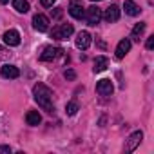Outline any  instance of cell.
Returning <instances> with one entry per match:
<instances>
[{
  "label": "cell",
  "instance_id": "1",
  "mask_svg": "<svg viewBox=\"0 0 154 154\" xmlns=\"http://www.w3.org/2000/svg\"><path fill=\"white\" fill-rule=\"evenodd\" d=\"M33 96H35V102L47 112H53L54 111V103H53V93L47 85L44 84H36L33 87Z\"/></svg>",
  "mask_w": 154,
  "mask_h": 154
},
{
  "label": "cell",
  "instance_id": "2",
  "mask_svg": "<svg viewBox=\"0 0 154 154\" xmlns=\"http://www.w3.org/2000/svg\"><path fill=\"white\" fill-rule=\"evenodd\" d=\"M72 31H74L72 24H60V26H56L53 29L51 38H54V40H67L72 35Z\"/></svg>",
  "mask_w": 154,
  "mask_h": 154
},
{
  "label": "cell",
  "instance_id": "3",
  "mask_svg": "<svg viewBox=\"0 0 154 154\" xmlns=\"http://www.w3.org/2000/svg\"><path fill=\"white\" fill-rule=\"evenodd\" d=\"M84 18L87 20L89 26H96V24H100V20H102V9H100L98 6H91V8L85 9Z\"/></svg>",
  "mask_w": 154,
  "mask_h": 154
},
{
  "label": "cell",
  "instance_id": "4",
  "mask_svg": "<svg viewBox=\"0 0 154 154\" xmlns=\"http://www.w3.org/2000/svg\"><path fill=\"white\" fill-rule=\"evenodd\" d=\"M141 140H143V132L141 131H134L131 136H129V140H127V143H125V152H132V150H136V147L141 143Z\"/></svg>",
  "mask_w": 154,
  "mask_h": 154
},
{
  "label": "cell",
  "instance_id": "5",
  "mask_svg": "<svg viewBox=\"0 0 154 154\" xmlns=\"http://www.w3.org/2000/svg\"><path fill=\"white\" fill-rule=\"evenodd\" d=\"M102 18H105V22H109V24L118 22V18H120V6L118 4H111L105 9V13L102 15Z\"/></svg>",
  "mask_w": 154,
  "mask_h": 154
},
{
  "label": "cell",
  "instance_id": "6",
  "mask_svg": "<svg viewBox=\"0 0 154 154\" xmlns=\"http://www.w3.org/2000/svg\"><path fill=\"white\" fill-rule=\"evenodd\" d=\"M112 91H114V87H112V82L109 78H103V80H100L96 84V93L100 96H111Z\"/></svg>",
  "mask_w": 154,
  "mask_h": 154
},
{
  "label": "cell",
  "instance_id": "7",
  "mask_svg": "<svg viewBox=\"0 0 154 154\" xmlns=\"http://www.w3.org/2000/svg\"><path fill=\"white\" fill-rule=\"evenodd\" d=\"M62 49L60 47H45L44 49V53L40 54V60L42 62H53V60H56L58 56H62Z\"/></svg>",
  "mask_w": 154,
  "mask_h": 154
},
{
  "label": "cell",
  "instance_id": "8",
  "mask_svg": "<svg viewBox=\"0 0 154 154\" xmlns=\"http://www.w3.org/2000/svg\"><path fill=\"white\" fill-rule=\"evenodd\" d=\"M33 27H35L36 31H40V33L47 31V29H49V18H47L45 15H35V17H33Z\"/></svg>",
  "mask_w": 154,
  "mask_h": 154
},
{
  "label": "cell",
  "instance_id": "9",
  "mask_svg": "<svg viewBox=\"0 0 154 154\" xmlns=\"http://www.w3.org/2000/svg\"><path fill=\"white\" fill-rule=\"evenodd\" d=\"M4 42H6L8 45H13V47L20 45V33H18L17 29L6 31V33H4Z\"/></svg>",
  "mask_w": 154,
  "mask_h": 154
},
{
  "label": "cell",
  "instance_id": "10",
  "mask_svg": "<svg viewBox=\"0 0 154 154\" xmlns=\"http://www.w3.org/2000/svg\"><path fill=\"white\" fill-rule=\"evenodd\" d=\"M89 45H91V35H89L87 31H80L78 36H76V47L85 51Z\"/></svg>",
  "mask_w": 154,
  "mask_h": 154
},
{
  "label": "cell",
  "instance_id": "11",
  "mask_svg": "<svg viewBox=\"0 0 154 154\" xmlns=\"http://www.w3.org/2000/svg\"><path fill=\"white\" fill-rule=\"evenodd\" d=\"M0 74H2L4 78L15 80V78H18V76H20V71H18V67H15V65H4L2 69H0Z\"/></svg>",
  "mask_w": 154,
  "mask_h": 154
},
{
  "label": "cell",
  "instance_id": "12",
  "mask_svg": "<svg viewBox=\"0 0 154 154\" xmlns=\"http://www.w3.org/2000/svg\"><path fill=\"white\" fill-rule=\"evenodd\" d=\"M129 51H131V40H129V38L120 40V44H118V47H116V58L122 60Z\"/></svg>",
  "mask_w": 154,
  "mask_h": 154
},
{
  "label": "cell",
  "instance_id": "13",
  "mask_svg": "<svg viewBox=\"0 0 154 154\" xmlns=\"http://www.w3.org/2000/svg\"><path fill=\"white\" fill-rule=\"evenodd\" d=\"M69 13H71V17H72V18L82 20V18H84V15H85V9H84L82 6H78L76 2H72V4L69 6Z\"/></svg>",
  "mask_w": 154,
  "mask_h": 154
},
{
  "label": "cell",
  "instance_id": "14",
  "mask_svg": "<svg viewBox=\"0 0 154 154\" xmlns=\"http://www.w3.org/2000/svg\"><path fill=\"white\" fill-rule=\"evenodd\" d=\"M26 122H27V125L36 127V125H40L42 116H40V112H38V111H29V112L26 114Z\"/></svg>",
  "mask_w": 154,
  "mask_h": 154
},
{
  "label": "cell",
  "instance_id": "15",
  "mask_svg": "<svg viewBox=\"0 0 154 154\" xmlns=\"http://www.w3.org/2000/svg\"><path fill=\"white\" fill-rule=\"evenodd\" d=\"M123 9H125V13L129 15V17H136V15H140V8L132 2V0H125V4H123Z\"/></svg>",
  "mask_w": 154,
  "mask_h": 154
},
{
  "label": "cell",
  "instance_id": "16",
  "mask_svg": "<svg viewBox=\"0 0 154 154\" xmlns=\"http://www.w3.org/2000/svg\"><path fill=\"white\" fill-rule=\"evenodd\" d=\"M107 65H109V60H107L105 56H98V58L94 60V67H93V71H94V72H102V71L107 69Z\"/></svg>",
  "mask_w": 154,
  "mask_h": 154
},
{
  "label": "cell",
  "instance_id": "17",
  "mask_svg": "<svg viewBox=\"0 0 154 154\" xmlns=\"http://www.w3.org/2000/svg\"><path fill=\"white\" fill-rule=\"evenodd\" d=\"M13 8L18 13H27L29 11V2L27 0H13Z\"/></svg>",
  "mask_w": 154,
  "mask_h": 154
},
{
  "label": "cell",
  "instance_id": "18",
  "mask_svg": "<svg viewBox=\"0 0 154 154\" xmlns=\"http://www.w3.org/2000/svg\"><path fill=\"white\" fill-rule=\"evenodd\" d=\"M143 31H145V22L136 24V26H134V29H132V40L140 42V36L143 35Z\"/></svg>",
  "mask_w": 154,
  "mask_h": 154
},
{
  "label": "cell",
  "instance_id": "19",
  "mask_svg": "<svg viewBox=\"0 0 154 154\" xmlns=\"http://www.w3.org/2000/svg\"><path fill=\"white\" fill-rule=\"evenodd\" d=\"M76 111H78V103H76V102H69V103L65 105V112H67L69 116L76 114Z\"/></svg>",
  "mask_w": 154,
  "mask_h": 154
},
{
  "label": "cell",
  "instance_id": "20",
  "mask_svg": "<svg viewBox=\"0 0 154 154\" xmlns=\"http://www.w3.org/2000/svg\"><path fill=\"white\" fill-rule=\"evenodd\" d=\"M63 76H65L67 80H74V78H76V72H74L72 69H67V71L63 72Z\"/></svg>",
  "mask_w": 154,
  "mask_h": 154
},
{
  "label": "cell",
  "instance_id": "21",
  "mask_svg": "<svg viewBox=\"0 0 154 154\" xmlns=\"http://www.w3.org/2000/svg\"><path fill=\"white\" fill-rule=\"evenodd\" d=\"M9 152H11L9 145H0V154H9Z\"/></svg>",
  "mask_w": 154,
  "mask_h": 154
},
{
  "label": "cell",
  "instance_id": "22",
  "mask_svg": "<svg viewBox=\"0 0 154 154\" xmlns=\"http://www.w3.org/2000/svg\"><path fill=\"white\" fill-rule=\"evenodd\" d=\"M54 2H56V0H40V4H42L44 8H51Z\"/></svg>",
  "mask_w": 154,
  "mask_h": 154
},
{
  "label": "cell",
  "instance_id": "23",
  "mask_svg": "<svg viewBox=\"0 0 154 154\" xmlns=\"http://www.w3.org/2000/svg\"><path fill=\"white\" fill-rule=\"evenodd\" d=\"M145 45H147V49H152V47H154V36H149Z\"/></svg>",
  "mask_w": 154,
  "mask_h": 154
},
{
  "label": "cell",
  "instance_id": "24",
  "mask_svg": "<svg viewBox=\"0 0 154 154\" xmlns=\"http://www.w3.org/2000/svg\"><path fill=\"white\" fill-rule=\"evenodd\" d=\"M53 17H54V18H60V17H62V9H60V8H56V9L53 11Z\"/></svg>",
  "mask_w": 154,
  "mask_h": 154
},
{
  "label": "cell",
  "instance_id": "25",
  "mask_svg": "<svg viewBox=\"0 0 154 154\" xmlns=\"http://www.w3.org/2000/svg\"><path fill=\"white\" fill-rule=\"evenodd\" d=\"M0 2H2V4H8V2H9V0H0Z\"/></svg>",
  "mask_w": 154,
  "mask_h": 154
},
{
  "label": "cell",
  "instance_id": "26",
  "mask_svg": "<svg viewBox=\"0 0 154 154\" xmlns=\"http://www.w3.org/2000/svg\"><path fill=\"white\" fill-rule=\"evenodd\" d=\"M91 2H100V0H91Z\"/></svg>",
  "mask_w": 154,
  "mask_h": 154
}]
</instances>
